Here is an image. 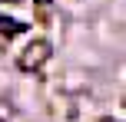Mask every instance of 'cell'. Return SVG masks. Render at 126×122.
Segmentation results:
<instances>
[{
  "label": "cell",
  "instance_id": "obj_1",
  "mask_svg": "<svg viewBox=\"0 0 126 122\" xmlns=\"http://www.w3.org/2000/svg\"><path fill=\"white\" fill-rule=\"evenodd\" d=\"M47 56H50V43H47V40H33V43L17 56V66L23 73H37L40 66L47 63Z\"/></svg>",
  "mask_w": 126,
  "mask_h": 122
},
{
  "label": "cell",
  "instance_id": "obj_2",
  "mask_svg": "<svg viewBox=\"0 0 126 122\" xmlns=\"http://www.w3.org/2000/svg\"><path fill=\"white\" fill-rule=\"evenodd\" d=\"M23 30V23H17L13 17H0V36H17Z\"/></svg>",
  "mask_w": 126,
  "mask_h": 122
},
{
  "label": "cell",
  "instance_id": "obj_3",
  "mask_svg": "<svg viewBox=\"0 0 126 122\" xmlns=\"http://www.w3.org/2000/svg\"><path fill=\"white\" fill-rule=\"evenodd\" d=\"M7 119H10V106L0 102V122H7Z\"/></svg>",
  "mask_w": 126,
  "mask_h": 122
},
{
  "label": "cell",
  "instance_id": "obj_4",
  "mask_svg": "<svg viewBox=\"0 0 126 122\" xmlns=\"http://www.w3.org/2000/svg\"><path fill=\"white\" fill-rule=\"evenodd\" d=\"M37 3H40V7H47V3H50V0H37Z\"/></svg>",
  "mask_w": 126,
  "mask_h": 122
}]
</instances>
